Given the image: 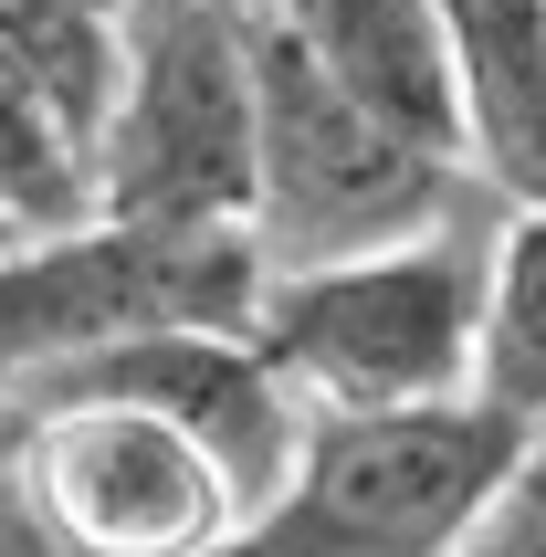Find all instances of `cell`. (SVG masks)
Returning <instances> with one entry per match:
<instances>
[{"label":"cell","instance_id":"cell-1","mask_svg":"<svg viewBox=\"0 0 546 557\" xmlns=\"http://www.w3.org/2000/svg\"><path fill=\"white\" fill-rule=\"evenodd\" d=\"M494 200L442 221L421 243L263 274V347L284 389L315 421H389V410H473V347H484V263H494Z\"/></svg>","mask_w":546,"mask_h":557},{"label":"cell","instance_id":"cell-2","mask_svg":"<svg viewBox=\"0 0 546 557\" xmlns=\"http://www.w3.org/2000/svg\"><path fill=\"white\" fill-rule=\"evenodd\" d=\"M263 0H126V74L95 137V221L252 232Z\"/></svg>","mask_w":546,"mask_h":557},{"label":"cell","instance_id":"cell-3","mask_svg":"<svg viewBox=\"0 0 546 557\" xmlns=\"http://www.w3.org/2000/svg\"><path fill=\"white\" fill-rule=\"evenodd\" d=\"M484 211V189L462 180V158L399 137L368 116L347 85L263 22V180H252V252L263 274H315V263H358V252L421 243L442 221Z\"/></svg>","mask_w":546,"mask_h":557},{"label":"cell","instance_id":"cell-4","mask_svg":"<svg viewBox=\"0 0 546 557\" xmlns=\"http://www.w3.org/2000/svg\"><path fill=\"white\" fill-rule=\"evenodd\" d=\"M525 442L494 410H389V421H315L295 484L221 557H462L505 495Z\"/></svg>","mask_w":546,"mask_h":557},{"label":"cell","instance_id":"cell-5","mask_svg":"<svg viewBox=\"0 0 546 557\" xmlns=\"http://www.w3.org/2000/svg\"><path fill=\"white\" fill-rule=\"evenodd\" d=\"M263 315V252L252 232H53V243L0 252V389L95 358L148 326H221L252 337Z\"/></svg>","mask_w":546,"mask_h":557},{"label":"cell","instance_id":"cell-6","mask_svg":"<svg viewBox=\"0 0 546 557\" xmlns=\"http://www.w3.org/2000/svg\"><path fill=\"white\" fill-rule=\"evenodd\" d=\"M22 505L63 557H221L243 536V495L200 442L106 400L22 432Z\"/></svg>","mask_w":546,"mask_h":557},{"label":"cell","instance_id":"cell-7","mask_svg":"<svg viewBox=\"0 0 546 557\" xmlns=\"http://www.w3.org/2000/svg\"><path fill=\"white\" fill-rule=\"evenodd\" d=\"M0 400L22 410V421L85 410V400L148 410V421L189 432L221 473H232L243 527L295 484L305 442H315V410L284 389V369H273L252 337H221V326H148V337H116V347H95V358H63V369L22 379V389H0Z\"/></svg>","mask_w":546,"mask_h":557},{"label":"cell","instance_id":"cell-8","mask_svg":"<svg viewBox=\"0 0 546 557\" xmlns=\"http://www.w3.org/2000/svg\"><path fill=\"white\" fill-rule=\"evenodd\" d=\"M326 85H347L399 137L462 158V74H452V0H263Z\"/></svg>","mask_w":546,"mask_h":557},{"label":"cell","instance_id":"cell-9","mask_svg":"<svg viewBox=\"0 0 546 557\" xmlns=\"http://www.w3.org/2000/svg\"><path fill=\"white\" fill-rule=\"evenodd\" d=\"M462 180L494 211L546 221V0H452Z\"/></svg>","mask_w":546,"mask_h":557},{"label":"cell","instance_id":"cell-10","mask_svg":"<svg viewBox=\"0 0 546 557\" xmlns=\"http://www.w3.org/2000/svg\"><path fill=\"white\" fill-rule=\"evenodd\" d=\"M473 410H494L516 442H546V221H525V211L494 221Z\"/></svg>","mask_w":546,"mask_h":557},{"label":"cell","instance_id":"cell-11","mask_svg":"<svg viewBox=\"0 0 546 557\" xmlns=\"http://www.w3.org/2000/svg\"><path fill=\"white\" fill-rule=\"evenodd\" d=\"M0 221L22 243H53V232L95 221V137L11 53H0Z\"/></svg>","mask_w":546,"mask_h":557},{"label":"cell","instance_id":"cell-12","mask_svg":"<svg viewBox=\"0 0 546 557\" xmlns=\"http://www.w3.org/2000/svg\"><path fill=\"white\" fill-rule=\"evenodd\" d=\"M0 53L42 74V95L85 137H106V106L126 74V0H0Z\"/></svg>","mask_w":546,"mask_h":557},{"label":"cell","instance_id":"cell-13","mask_svg":"<svg viewBox=\"0 0 546 557\" xmlns=\"http://www.w3.org/2000/svg\"><path fill=\"white\" fill-rule=\"evenodd\" d=\"M462 557H546V442H525V463L505 473V495L462 536Z\"/></svg>","mask_w":546,"mask_h":557},{"label":"cell","instance_id":"cell-14","mask_svg":"<svg viewBox=\"0 0 546 557\" xmlns=\"http://www.w3.org/2000/svg\"><path fill=\"white\" fill-rule=\"evenodd\" d=\"M11 243H22V232H11V221H0V252H11Z\"/></svg>","mask_w":546,"mask_h":557}]
</instances>
